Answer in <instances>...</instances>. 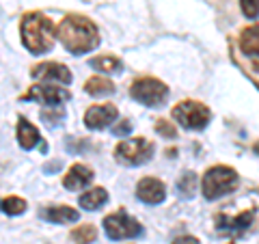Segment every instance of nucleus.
I'll return each instance as SVG.
<instances>
[{
  "label": "nucleus",
  "instance_id": "bb28decb",
  "mask_svg": "<svg viewBox=\"0 0 259 244\" xmlns=\"http://www.w3.org/2000/svg\"><path fill=\"white\" fill-rule=\"evenodd\" d=\"M173 244H199V240L192 238V235H182V238H175Z\"/></svg>",
  "mask_w": 259,
  "mask_h": 244
},
{
  "label": "nucleus",
  "instance_id": "dca6fc26",
  "mask_svg": "<svg viewBox=\"0 0 259 244\" xmlns=\"http://www.w3.org/2000/svg\"><path fill=\"white\" fill-rule=\"evenodd\" d=\"M240 48L248 56H259V26H248L242 30Z\"/></svg>",
  "mask_w": 259,
  "mask_h": 244
},
{
  "label": "nucleus",
  "instance_id": "4468645a",
  "mask_svg": "<svg viewBox=\"0 0 259 244\" xmlns=\"http://www.w3.org/2000/svg\"><path fill=\"white\" fill-rule=\"evenodd\" d=\"M250 223H253V212H242L236 218H229L225 214L216 216V229L223 233H242L248 229Z\"/></svg>",
  "mask_w": 259,
  "mask_h": 244
},
{
  "label": "nucleus",
  "instance_id": "20e7f679",
  "mask_svg": "<svg viewBox=\"0 0 259 244\" xmlns=\"http://www.w3.org/2000/svg\"><path fill=\"white\" fill-rule=\"evenodd\" d=\"M130 95H132V100L143 104V106L158 108L168 97V87L164 83H160L158 78L145 76V78L134 80V85L130 87Z\"/></svg>",
  "mask_w": 259,
  "mask_h": 244
},
{
  "label": "nucleus",
  "instance_id": "a878e982",
  "mask_svg": "<svg viewBox=\"0 0 259 244\" xmlns=\"http://www.w3.org/2000/svg\"><path fill=\"white\" fill-rule=\"evenodd\" d=\"M63 117H65V110L59 108V106H56V112H54V115H50V112H41V119H46L50 126H54L56 121H61Z\"/></svg>",
  "mask_w": 259,
  "mask_h": 244
},
{
  "label": "nucleus",
  "instance_id": "4be33fe9",
  "mask_svg": "<svg viewBox=\"0 0 259 244\" xmlns=\"http://www.w3.org/2000/svg\"><path fill=\"white\" fill-rule=\"evenodd\" d=\"M177 188H180V194L184 199H190L192 194H194V190H197V175L194 173H184L182 175V180L177 182Z\"/></svg>",
  "mask_w": 259,
  "mask_h": 244
},
{
  "label": "nucleus",
  "instance_id": "1a4fd4ad",
  "mask_svg": "<svg viewBox=\"0 0 259 244\" xmlns=\"http://www.w3.org/2000/svg\"><path fill=\"white\" fill-rule=\"evenodd\" d=\"M117 115L119 112L112 104H97V106H91L84 112V126L89 130H104L110 124H115Z\"/></svg>",
  "mask_w": 259,
  "mask_h": 244
},
{
  "label": "nucleus",
  "instance_id": "f257e3e1",
  "mask_svg": "<svg viewBox=\"0 0 259 244\" xmlns=\"http://www.w3.org/2000/svg\"><path fill=\"white\" fill-rule=\"evenodd\" d=\"M56 37L69 54H87L100 44V32L95 24L84 15H67L56 28Z\"/></svg>",
  "mask_w": 259,
  "mask_h": 244
},
{
  "label": "nucleus",
  "instance_id": "f3484780",
  "mask_svg": "<svg viewBox=\"0 0 259 244\" xmlns=\"http://www.w3.org/2000/svg\"><path fill=\"white\" fill-rule=\"evenodd\" d=\"M106 201H108V192L104 188H93V190H89V192H84L82 197H80V208L93 212V210H100Z\"/></svg>",
  "mask_w": 259,
  "mask_h": 244
},
{
  "label": "nucleus",
  "instance_id": "0eeeda50",
  "mask_svg": "<svg viewBox=\"0 0 259 244\" xmlns=\"http://www.w3.org/2000/svg\"><path fill=\"white\" fill-rule=\"evenodd\" d=\"M104 231L110 240H132L143 235V225L123 210L104 218Z\"/></svg>",
  "mask_w": 259,
  "mask_h": 244
},
{
  "label": "nucleus",
  "instance_id": "6ab92c4d",
  "mask_svg": "<svg viewBox=\"0 0 259 244\" xmlns=\"http://www.w3.org/2000/svg\"><path fill=\"white\" fill-rule=\"evenodd\" d=\"M91 67H95L97 71H104V74H119L123 69V63L115 56H97V59H91Z\"/></svg>",
  "mask_w": 259,
  "mask_h": 244
},
{
  "label": "nucleus",
  "instance_id": "f03ea898",
  "mask_svg": "<svg viewBox=\"0 0 259 244\" xmlns=\"http://www.w3.org/2000/svg\"><path fill=\"white\" fill-rule=\"evenodd\" d=\"M22 44L30 54H46L52 50L56 30L54 22L44 13H28L22 20Z\"/></svg>",
  "mask_w": 259,
  "mask_h": 244
},
{
  "label": "nucleus",
  "instance_id": "412c9836",
  "mask_svg": "<svg viewBox=\"0 0 259 244\" xmlns=\"http://www.w3.org/2000/svg\"><path fill=\"white\" fill-rule=\"evenodd\" d=\"M97 238V229L93 225H80L78 229L71 231V240L76 244H91Z\"/></svg>",
  "mask_w": 259,
  "mask_h": 244
},
{
  "label": "nucleus",
  "instance_id": "aec40b11",
  "mask_svg": "<svg viewBox=\"0 0 259 244\" xmlns=\"http://www.w3.org/2000/svg\"><path fill=\"white\" fill-rule=\"evenodd\" d=\"M0 210L9 216H18L26 212V201L20 197H5V199H0Z\"/></svg>",
  "mask_w": 259,
  "mask_h": 244
},
{
  "label": "nucleus",
  "instance_id": "5701e85b",
  "mask_svg": "<svg viewBox=\"0 0 259 244\" xmlns=\"http://www.w3.org/2000/svg\"><path fill=\"white\" fill-rule=\"evenodd\" d=\"M240 7L248 20L259 18V0H240Z\"/></svg>",
  "mask_w": 259,
  "mask_h": 244
},
{
  "label": "nucleus",
  "instance_id": "2eb2a0df",
  "mask_svg": "<svg viewBox=\"0 0 259 244\" xmlns=\"http://www.w3.org/2000/svg\"><path fill=\"white\" fill-rule=\"evenodd\" d=\"M44 221L48 223H76L80 214L76 212L74 208H67V206H52V208H46L44 212Z\"/></svg>",
  "mask_w": 259,
  "mask_h": 244
},
{
  "label": "nucleus",
  "instance_id": "423d86ee",
  "mask_svg": "<svg viewBox=\"0 0 259 244\" xmlns=\"http://www.w3.org/2000/svg\"><path fill=\"white\" fill-rule=\"evenodd\" d=\"M171 115L177 124L186 130H203V128H207L209 119H212V110L201 102L186 100L182 104H177Z\"/></svg>",
  "mask_w": 259,
  "mask_h": 244
},
{
  "label": "nucleus",
  "instance_id": "6e6552de",
  "mask_svg": "<svg viewBox=\"0 0 259 244\" xmlns=\"http://www.w3.org/2000/svg\"><path fill=\"white\" fill-rule=\"evenodd\" d=\"M69 91L65 87H50V85H35L28 93L22 95V100L28 102H39L46 106H61L63 102L69 100Z\"/></svg>",
  "mask_w": 259,
  "mask_h": 244
},
{
  "label": "nucleus",
  "instance_id": "9b49d317",
  "mask_svg": "<svg viewBox=\"0 0 259 244\" xmlns=\"http://www.w3.org/2000/svg\"><path fill=\"white\" fill-rule=\"evenodd\" d=\"M32 78L35 80H54V83L61 85H69L71 83V71L61 63H41L32 67Z\"/></svg>",
  "mask_w": 259,
  "mask_h": 244
},
{
  "label": "nucleus",
  "instance_id": "393cba45",
  "mask_svg": "<svg viewBox=\"0 0 259 244\" xmlns=\"http://www.w3.org/2000/svg\"><path fill=\"white\" fill-rule=\"evenodd\" d=\"M130 132H132V124H130L127 119H123L119 126L112 128V134H115V136H125V134H130Z\"/></svg>",
  "mask_w": 259,
  "mask_h": 244
},
{
  "label": "nucleus",
  "instance_id": "a211bd4d",
  "mask_svg": "<svg viewBox=\"0 0 259 244\" xmlns=\"http://www.w3.org/2000/svg\"><path fill=\"white\" fill-rule=\"evenodd\" d=\"M84 91L89 95H95V97H104V95H110L115 93V87L108 78H102V76H95V78H89L87 85H84Z\"/></svg>",
  "mask_w": 259,
  "mask_h": 244
},
{
  "label": "nucleus",
  "instance_id": "f8f14e48",
  "mask_svg": "<svg viewBox=\"0 0 259 244\" xmlns=\"http://www.w3.org/2000/svg\"><path fill=\"white\" fill-rule=\"evenodd\" d=\"M18 143H20V147L26 149V151L35 149V147H39L41 151H48V145L41 141L39 130L24 117H20V121H18Z\"/></svg>",
  "mask_w": 259,
  "mask_h": 244
},
{
  "label": "nucleus",
  "instance_id": "b1692460",
  "mask_svg": "<svg viewBox=\"0 0 259 244\" xmlns=\"http://www.w3.org/2000/svg\"><path fill=\"white\" fill-rule=\"evenodd\" d=\"M156 130L160 134H164V136H168V138H175V128L168 124V121H164V119H160L158 124H156Z\"/></svg>",
  "mask_w": 259,
  "mask_h": 244
},
{
  "label": "nucleus",
  "instance_id": "9d476101",
  "mask_svg": "<svg viewBox=\"0 0 259 244\" xmlns=\"http://www.w3.org/2000/svg\"><path fill=\"white\" fill-rule=\"evenodd\" d=\"M136 197L147 206H158L166 199V186L156 177H145L136 186Z\"/></svg>",
  "mask_w": 259,
  "mask_h": 244
},
{
  "label": "nucleus",
  "instance_id": "39448f33",
  "mask_svg": "<svg viewBox=\"0 0 259 244\" xmlns=\"http://www.w3.org/2000/svg\"><path fill=\"white\" fill-rule=\"evenodd\" d=\"M153 151H156L153 143L139 136V138L121 141L115 149V158H117V162H121V165H125V167H141L147 160H151Z\"/></svg>",
  "mask_w": 259,
  "mask_h": 244
},
{
  "label": "nucleus",
  "instance_id": "ddd939ff",
  "mask_svg": "<svg viewBox=\"0 0 259 244\" xmlns=\"http://www.w3.org/2000/svg\"><path fill=\"white\" fill-rule=\"evenodd\" d=\"M93 182V171L87 165H74L67 173H65L63 186L67 190H82Z\"/></svg>",
  "mask_w": 259,
  "mask_h": 244
},
{
  "label": "nucleus",
  "instance_id": "7ed1b4c3",
  "mask_svg": "<svg viewBox=\"0 0 259 244\" xmlns=\"http://www.w3.org/2000/svg\"><path fill=\"white\" fill-rule=\"evenodd\" d=\"M238 186V173L231 167H212L205 171L203 180H201V192L207 201H216L236 190Z\"/></svg>",
  "mask_w": 259,
  "mask_h": 244
}]
</instances>
